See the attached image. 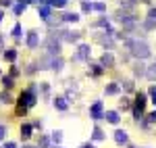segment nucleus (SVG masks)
I'll list each match as a JSON object with an SVG mask.
<instances>
[{
    "instance_id": "22",
    "label": "nucleus",
    "mask_w": 156,
    "mask_h": 148,
    "mask_svg": "<svg viewBox=\"0 0 156 148\" xmlns=\"http://www.w3.org/2000/svg\"><path fill=\"white\" fill-rule=\"evenodd\" d=\"M98 42H100V44H104V46H108V48H112V40H110V38H104V36H98Z\"/></svg>"
},
{
    "instance_id": "41",
    "label": "nucleus",
    "mask_w": 156,
    "mask_h": 148,
    "mask_svg": "<svg viewBox=\"0 0 156 148\" xmlns=\"http://www.w3.org/2000/svg\"><path fill=\"white\" fill-rule=\"evenodd\" d=\"M2 148H17V144H15V142H6Z\"/></svg>"
},
{
    "instance_id": "45",
    "label": "nucleus",
    "mask_w": 156,
    "mask_h": 148,
    "mask_svg": "<svg viewBox=\"0 0 156 148\" xmlns=\"http://www.w3.org/2000/svg\"><path fill=\"white\" fill-rule=\"evenodd\" d=\"M2 46H4V38L0 36V50H2Z\"/></svg>"
},
{
    "instance_id": "51",
    "label": "nucleus",
    "mask_w": 156,
    "mask_h": 148,
    "mask_svg": "<svg viewBox=\"0 0 156 148\" xmlns=\"http://www.w3.org/2000/svg\"><path fill=\"white\" fill-rule=\"evenodd\" d=\"M129 148H131V146H129Z\"/></svg>"
},
{
    "instance_id": "36",
    "label": "nucleus",
    "mask_w": 156,
    "mask_h": 148,
    "mask_svg": "<svg viewBox=\"0 0 156 148\" xmlns=\"http://www.w3.org/2000/svg\"><path fill=\"white\" fill-rule=\"evenodd\" d=\"M121 109L125 111V109H129V98H123L121 100Z\"/></svg>"
},
{
    "instance_id": "30",
    "label": "nucleus",
    "mask_w": 156,
    "mask_h": 148,
    "mask_svg": "<svg viewBox=\"0 0 156 148\" xmlns=\"http://www.w3.org/2000/svg\"><path fill=\"white\" fill-rule=\"evenodd\" d=\"M92 9H96V11H104V9H106V4H104V2H96V4H92Z\"/></svg>"
},
{
    "instance_id": "44",
    "label": "nucleus",
    "mask_w": 156,
    "mask_h": 148,
    "mask_svg": "<svg viewBox=\"0 0 156 148\" xmlns=\"http://www.w3.org/2000/svg\"><path fill=\"white\" fill-rule=\"evenodd\" d=\"M150 94H152V96H156V86H152V88H150Z\"/></svg>"
},
{
    "instance_id": "21",
    "label": "nucleus",
    "mask_w": 156,
    "mask_h": 148,
    "mask_svg": "<svg viewBox=\"0 0 156 148\" xmlns=\"http://www.w3.org/2000/svg\"><path fill=\"white\" fill-rule=\"evenodd\" d=\"M92 138H94V140H104V132H102V129H100V127H94V134H92Z\"/></svg>"
},
{
    "instance_id": "26",
    "label": "nucleus",
    "mask_w": 156,
    "mask_h": 148,
    "mask_svg": "<svg viewBox=\"0 0 156 148\" xmlns=\"http://www.w3.org/2000/svg\"><path fill=\"white\" fill-rule=\"evenodd\" d=\"M0 102H6V104H11V102H12L11 94H6V92H2V94H0Z\"/></svg>"
},
{
    "instance_id": "49",
    "label": "nucleus",
    "mask_w": 156,
    "mask_h": 148,
    "mask_svg": "<svg viewBox=\"0 0 156 148\" xmlns=\"http://www.w3.org/2000/svg\"><path fill=\"white\" fill-rule=\"evenodd\" d=\"M54 148H62V146H54Z\"/></svg>"
},
{
    "instance_id": "46",
    "label": "nucleus",
    "mask_w": 156,
    "mask_h": 148,
    "mask_svg": "<svg viewBox=\"0 0 156 148\" xmlns=\"http://www.w3.org/2000/svg\"><path fill=\"white\" fill-rule=\"evenodd\" d=\"M152 102H154V106H156V96H152Z\"/></svg>"
},
{
    "instance_id": "31",
    "label": "nucleus",
    "mask_w": 156,
    "mask_h": 148,
    "mask_svg": "<svg viewBox=\"0 0 156 148\" xmlns=\"http://www.w3.org/2000/svg\"><path fill=\"white\" fill-rule=\"evenodd\" d=\"M25 6H27V4H23V2H21V4H17V6H15V13H17V15H21V13L25 11Z\"/></svg>"
},
{
    "instance_id": "15",
    "label": "nucleus",
    "mask_w": 156,
    "mask_h": 148,
    "mask_svg": "<svg viewBox=\"0 0 156 148\" xmlns=\"http://www.w3.org/2000/svg\"><path fill=\"white\" fill-rule=\"evenodd\" d=\"M37 13H40V17H42L44 21H50V6H46V4H42V6L37 9Z\"/></svg>"
},
{
    "instance_id": "42",
    "label": "nucleus",
    "mask_w": 156,
    "mask_h": 148,
    "mask_svg": "<svg viewBox=\"0 0 156 148\" xmlns=\"http://www.w3.org/2000/svg\"><path fill=\"white\" fill-rule=\"evenodd\" d=\"M79 148H96V146H94V144H90V142H87V144H83V146H79Z\"/></svg>"
},
{
    "instance_id": "8",
    "label": "nucleus",
    "mask_w": 156,
    "mask_h": 148,
    "mask_svg": "<svg viewBox=\"0 0 156 148\" xmlns=\"http://www.w3.org/2000/svg\"><path fill=\"white\" fill-rule=\"evenodd\" d=\"M37 44H40V36H37V31H29V34H27V46L34 50V48H37Z\"/></svg>"
},
{
    "instance_id": "16",
    "label": "nucleus",
    "mask_w": 156,
    "mask_h": 148,
    "mask_svg": "<svg viewBox=\"0 0 156 148\" xmlns=\"http://www.w3.org/2000/svg\"><path fill=\"white\" fill-rule=\"evenodd\" d=\"M104 92H106L108 96H115V94H119V84H108L104 88Z\"/></svg>"
},
{
    "instance_id": "50",
    "label": "nucleus",
    "mask_w": 156,
    "mask_h": 148,
    "mask_svg": "<svg viewBox=\"0 0 156 148\" xmlns=\"http://www.w3.org/2000/svg\"><path fill=\"white\" fill-rule=\"evenodd\" d=\"M81 2H87V0H81Z\"/></svg>"
},
{
    "instance_id": "37",
    "label": "nucleus",
    "mask_w": 156,
    "mask_h": 148,
    "mask_svg": "<svg viewBox=\"0 0 156 148\" xmlns=\"http://www.w3.org/2000/svg\"><path fill=\"white\" fill-rule=\"evenodd\" d=\"M148 121H150V123H156V111L148 115Z\"/></svg>"
},
{
    "instance_id": "11",
    "label": "nucleus",
    "mask_w": 156,
    "mask_h": 148,
    "mask_svg": "<svg viewBox=\"0 0 156 148\" xmlns=\"http://www.w3.org/2000/svg\"><path fill=\"white\" fill-rule=\"evenodd\" d=\"M133 75H135V77H144L146 75V65L144 63H135V65H133Z\"/></svg>"
},
{
    "instance_id": "4",
    "label": "nucleus",
    "mask_w": 156,
    "mask_h": 148,
    "mask_svg": "<svg viewBox=\"0 0 156 148\" xmlns=\"http://www.w3.org/2000/svg\"><path fill=\"white\" fill-rule=\"evenodd\" d=\"M79 31H69V29H62V31H58V38L60 40H65V42H77L79 40Z\"/></svg>"
},
{
    "instance_id": "27",
    "label": "nucleus",
    "mask_w": 156,
    "mask_h": 148,
    "mask_svg": "<svg viewBox=\"0 0 156 148\" xmlns=\"http://www.w3.org/2000/svg\"><path fill=\"white\" fill-rule=\"evenodd\" d=\"M102 69H104L102 65H92V75H100V73H102Z\"/></svg>"
},
{
    "instance_id": "19",
    "label": "nucleus",
    "mask_w": 156,
    "mask_h": 148,
    "mask_svg": "<svg viewBox=\"0 0 156 148\" xmlns=\"http://www.w3.org/2000/svg\"><path fill=\"white\" fill-rule=\"evenodd\" d=\"M2 86L6 88V90H11V88L15 86V81H12V77H11V75H4V77H2Z\"/></svg>"
},
{
    "instance_id": "20",
    "label": "nucleus",
    "mask_w": 156,
    "mask_h": 148,
    "mask_svg": "<svg viewBox=\"0 0 156 148\" xmlns=\"http://www.w3.org/2000/svg\"><path fill=\"white\" fill-rule=\"evenodd\" d=\"M54 106H56L58 111H67V102H65V98H54Z\"/></svg>"
},
{
    "instance_id": "35",
    "label": "nucleus",
    "mask_w": 156,
    "mask_h": 148,
    "mask_svg": "<svg viewBox=\"0 0 156 148\" xmlns=\"http://www.w3.org/2000/svg\"><path fill=\"white\" fill-rule=\"evenodd\" d=\"M148 19H150V21H156V9H150V13H148Z\"/></svg>"
},
{
    "instance_id": "47",
    "label": "nucleus",
    "mask_w": 156,
    "mask_h": 148,
    "mask_svg": "<svg viewBox=\"0 0 156 148\" xmlns=\"http://www.w3.org/2000/svg\"><path fill=\"white\" fill-rule=\"evenodd\" d=\"M2 17H4V13H2V11H0V21H2Z\"/></svg>"
},
{
    "instance_id": "28",
    "label": "nucleus",
    "mask_w": 156,
    "mask_h": 148,
    "mask_svg": "<svg viewBox=\"0 0 156 148\" xmlns=\"http://www.w3.org/2000/svg\"><path fill=\"white\" fill-rule=\"evenodd\" d=\"M67 2H69V0H52V2H50V4H52V6H67Z\"/></svg>"
},
{
    "instance_id": "40",
    "label": "nucleus",
    "mask_w": 156,
    "mask_h": 148,
    "mask_svg": "<svg viewBox=\"0 0 156 148\" xmlns=\"http://www.w3.org/2000/svg\"><path fill=\"white\" fill-rule=\"evenodd\" d=\"M17 75H19V69H17V67H12V69H11V77H17Z\"/></svg>"
},
{
    "instance_id": "7",
    "label": "nucleus",
    "mask_w": 156,
    "mask_h": 148,
    "mask_svg": "<svg viewBox=\"0 0 156 148\" xmlns=\"http://www.w3.org/2000/svg\"><path fill=\"white\" fill-rule=\"evenodd\" d=\"M100 65L106 67V69H112V67H115V56H112L110 52H104L102 59H100Z\"/></svg>"
},
{
    "instance_id": "25",
    "label": "nucleus",
    "mask_w": 156,
    "mask_h": 148,
    "mask_svg": "<svg viewBox=\"0 0 156 148\" xmlns=\"http://www.w3.org/2000/svg\"><path fill=\"white\" fill-rule=\"evenodd\" d=\"M48 144H50V138H48V136H42V138H40V144H37V148H48Z\"/></svg>"
},
{
    "instance_id": "6",
    "label": "nucleus",
    "mask_w": 156,
    "mask_h": 148,
    "mask_svg": "<svg viewBox=\"0 0 156 148\" xmlns=\"http://www.w3.org/2000/svg\"><path fill=\"white\" fill-rule=\"evenodd\" d=\"M90 52H92L90 46H87V44H81V46H79V52H77L73 59H75V61H87V59H90Z\"/></svg>"
},
{
    "instance_id": "29",
    "label": "nucleus",
    "mask_w": 156,
    "mask_h": 148,
    "mask_svg": "<svg viewBox=\"0 0 156 148\" xmlns=\"http://www.w3.org/2000/svg\"><path fill=\"white\" fill-rule=\"evenodd\" d=\"M12 36L21 38V25H19V23H15V27H12Z\"/></svg>"
},
{
    "instance_id": "48",
    "label": "nucleus",
    "mask_w": 156,
    "mask_h": 148,
    "mask_svg": "<svg viewBox=\"0 0 156 148\" xmlns=\"http://www.w3.org/2000/svg\"><path fill=\"white\" fill-rule=\"evenodd\" d=\"M23 148H34V146H23Z\"/></svg>"
},
{
    "instance_id": "1",
    "label": "nucleus",
    "mask_w": 156,
    "mask_h": 148,
    "mask_svg": "<svg viewBox=\"0 0 156 148\" xmlns=\"http://www.w3.org/2000/svg\"><path fill=\"white\" fill-rule=\"evenodd\" d=\"M125 46L131 48V54L137 59V61L150 56V46H148L146 42H140V40H125Z\"/></svg>"
},
{
    "instance_id": "18",
    "label": "nucleus",
    "mask_w": 156,
    "mask_h": 148,
    "mask_svg": "<svg viewBox=\"0 0 156 148\" xmlns=\"http://www.w3.org/2000/svg\"><path fill=\"white\" fill-rule=\"evenodd\" d=\"M50 69H54V71L58 73L60 69H62V61H60V59H56V56H52V65H50Z\"/></svg>"
},
{
    "instance_id": "2",
    "label": "nucleus",
    "mask_w": 156,
    "mask_h": 148,
    "mask_svg": "<svg viewBox=\"0 0 156 148\" xmlns=\"http://www.w3.org/2000/svg\"><path fill=\"white\" fill-rule=\"evenodd\" d=\"M36 92H37L36 84L29 88V90H23V92H21V96H19V104H21V109H27V106H34V104H36V100H37Z\"/></svg>"
},
{
    "instance_id": "39",
    "label": "nucleus",
    "mask_w": 156,
    "mask_h": 148,
    "mask_svg": "<svg viewBox=\"0 0 156 148\" xmlns=\"http://www.w3.org/2000/svg\"><path fill=\"white\" fill-rule=\"evenodd\" d=\"M4 134H6V127H4V125H0V140H4Z\"/></svg>"
},
{
    "instance_id": "24",
    "label": "nucleus",
    "mask_w": 156,
    "mask_h": 148,
    "mask_svg": "<svg viewBox=\"0 0 156 148\" xmlns=\"http://www.w3.org/2000/svg\"><path fill=\"white\" fill-rule=\"evenodd\" d=\"M60 140H62V132H60V129H56V132H52V142H54V144H58Z\"/></svg>"
},
{
    "instance_id": "43",
    "label": "nucleus",
    "mask_w": 156,
    "mask_h": 148,
    "mask_svg": "<svg viewBox=\"0 0 156 148\" xmlns=\"http://www.w3.org/2000/svg\"><path fill=\"white\" fill-rule=\"evenodd\" d=\"M36 2H40V4H50L52 0H36Z\"/></svg>"
},
{
    "instance_id": "23",
    "label": "nucleus",
    "mask_w": 156,
    "mask_h": 148,
    "mask_svg": "<svg viewBox=\"0 0 156 148\" xmlns=\"http://www.w3.org/2000/svg\"><path fill=\"white\" fill-rule=\"evenodd\" d=\"M146 75H148L150 79H156V63L152 65V67H148V69H146Z\"/></svg>"
},
{
    "instance_id": "12",
    "label": "nucleus",
    "mask_w": 156,
    "mask_h": 148,
    "mask_svg": "<svg viewBox=\"0 0 156 148\" xmlns=\"http://www.w3.org/2000/svg\"><path fill=\"white\" fill-rule=\"evenodd\" d=\"M146 102H148V100H146V94L144 92H137V96H135V109H142V111H144Z\"/></svg>"
},
{
    "instance_id": "17",
    "label": "nucleus",
    "mask_w": 156,
    "mask_h": 148,
    "mask_svg": "<svg viewBox=\"0 0 156 148\" xmlns=\"http://www.w3.org/2000/svg\"><path fill=\"white\" fill-rule=\"evenodd\" d=\"M4 59L12 63L15 59H17V50H15V48H9V50H4Z\"/></svg>"
},
{
    "instance_id": "10",
    "label": "nucleus",
    "mask_w": 156,
    "mask_h": 148,
    "mask_svg": "<svg viewBox=\"0 0 156 148\" xmlns=\"http://www.w3.org/2000/svg\"><path fill=\"white\" fill-rule=\"evenodd\" d=\"M104 119H106L108 123H112V125H117L121 121V117H119V113H117V111H106V113H104Z\"/></svg>"
},
{
    "instance_id": "3",
    "label": "nucleus",
    "mask_w": 156,
    "mask_h": 148,
    "mask_svg": "<svg viewBox=\"0 0 156 148\" xmlns=\"http://www.w3.org/2000/svg\"><path fill=\"white\" fill-rule=\"evenodd\" d=\"M44 48H46V52H48L50 56H58L60 54V40L56 38V34H50V36L46 38Z\"/></svg>"
},
{
    "instance_id": "13",
    "label": "nucleus",
    "mask_w": 156,
    "mask_h": 148,
    "mask_svg": "<svg viewBox=\"0 0 156 148\" xmlns=\"http://www.w3.org/2000/svg\"><path fill=\"white\" fill-rule=\"evenodd\" d=\"M31 129H34V125H31V123H23V125H21V138L27 140V138L31 136Z\"/></svg>"
},
{
    "instance_id": "38",
    "label": "nucleus",
    "mask_w": 156,
    "mask_h": 148,
    "mask_svg": "<svg viewBox=\"0 0 156 148\" xmlns=\"http://www.w3.org/2000/svg\"><path fill=\"white\" fill-rule=\"evenodd\" d=\"M12 0H0V6H11Z\"/></svg>"
},
{
    "instance_id": "14",
    "label": "nucleus",
    "mask_w": 156,
    "mask_h": 148,
    "mask_svg": "<svg viewBox=\"0 0 156 148\" xmlns=\"http://www.w3.org/2000/svg\"><path fill=\"white\" fill-rule=\"evenodd\" d=\"M62 21H67V23H77V21H79V15H77V13H65V15H62Z\"/></svg>"
},
{
    "instance_id": "9",
    "label": "nucleus",
    "mask_w": 156,
    "mask_h": 148,
    "mask_svg": "<svg viewBox=\"0 0 156 148\" xmlns=\"http://www.w3.org/2000/svg\"><path fill=\"white\" fill-rule=\"evenodd\" d=\"M127 140H129V136H127L125 129H117V132H115V142H117V144L123 146V144H127Z\"/></svg>"
},
{
    "instance_id": "5",
    "label": "nucleus",
    "mask_w": 156,
    "mask_h": 148,
    "mask_svg": "<svg viewBox=\"0 0 156 148\" xmlns=\"http://www.w3.org/2000/svg\"><path fill=\"white\" fill-rule=\"evenodd\" d=\"M90 117H92V119H102V117H104V113H102V102H100V100H96V102L90 106Z\"/></svg>"
},
{
    "instance_id": "34",
    "label": "nucleus",
    "mask_w": 156,
    "mask_h": 148,
    "mask_svg": "<svg viewBox=\"0 0 156 148\" xmlns=\"http://www.w3.org/2000/svg\"><path fill=\"white\" fill-rule=\"evenodd\" d=\"M144 27H146V29H154V27H156V21H150V19H148V21L144 23Z\"/></svg>"
},
{
    "instance_id": "33",
    "label": "nucleus",
    "mask_w": 156,
    "mask_h": 148,
    "mask_svg": "<svg viewBox=\"0 0 156 148\" xmlns=\"http://www.w3.org/2000/svg\"><path fill=\"white\" fill-rule=\"evenodd\" d=\"M123 88H125L127 92H131V90H133V81H129V79H127V81H123Z\"/></svg>"
},
{
    "instance_id": "32",
    "label": "nucleus",
    "mask_w": 156,
    "mask_h": 148,
    "mask_svg": "<svg viewBox=\"0 0 156 148\" xmlns=\"http://www.w3.org/2000/svg\"><path fill=\"white\" fill-rule=\"evenodd\" d=\"M81 11L90 13V11H92V4H90V2H81Z\"/></svg>"
}]
</instances>
